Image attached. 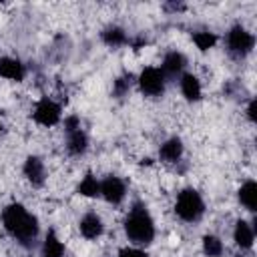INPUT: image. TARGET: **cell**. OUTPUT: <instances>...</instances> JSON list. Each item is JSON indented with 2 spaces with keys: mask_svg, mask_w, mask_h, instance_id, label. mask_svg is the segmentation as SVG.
I'll use <instances>...</instances> for the list:
<instances>
[{
  "mask_svg": "<svg viewBox=\"0 0 257 257\" xmlns=\"http://www.w3.org/2000/svg\"><path fill=\"white\" fill-rule=\"evenodd\" d=\"M0 223H2V227L6 231V235L10 239H14L20 247L32 249L38 243V237H40V221L22 203L12 201V203L4 205V209L0 213Z\"/></svg>",
  "mask_w": 257,
  "mask_h": 257,
  "instance_id": "cell-1",
  "label": "cell"
},
{
  "mask_svg": "<svg viewBox=\"0 0 257 257\" xmlns=\"http://www.w3.org/2000/svg\"><path fill=\"white\" fill-rule=\"evenodd\" d=\"M122 231L128 239L131 245L135 247H149L155 237H157V225H155V219L149 211V205L141 199L133 201L126 215H124V221H122Z\"/></svg>",
  "mask_w": 257,
  "mask_h": 257,
  "instance_id": "cell-2",
  "label": "cell"
},
{
  "mask_svg": "<svg viewBox=\"0 0 257 257\" xmlns=\"http://www.w3.org/2000/svg\"><path fill=\"white\" fill-rule=\"evenodd\" d=\"M207 205L203 195L195 189V187H185L177 193L175 199V215L177 219H181L187 225H197L203 217H205Z\"/></svg>",
  "mask_w": 257,
  "mask_h": 257,
  "instance_id": "cell-3",
  "label": "cell"
},
{
  "mask_svg": "<svg viewBox=\"0 0 257 257\" xmlns=\"http://www.w3.org/2000/svg\"><path fill=\"white\" fill-rule=\"evenodd\" d=\"M255 48V34L243 26L241 22H235L225 32V50L233 60H245Z\"/></svg>",
  "mask_w": 257,
  "mask_h": 257,
  "instance_id": "cell-4",
  "label": "cell"
},
{
  "mask_svg": "<svg viewBox=\"0 0 257 257\" xmlns=\"http://www.w3.org/2000/svg\"><path fill=\"white\" fill-rule=\"evenodd\" d=\"M88 135L82 128V120L76 114H68L64 118V147L70 157H84L88 151Z\"/></svg>",
  "mask_w": 257,
  "mask_h": 257,
  "instance_id": "cell-5",
  "label": "cell"
},
{
  "mask_svg": "<svg viewBox=\"0 0 257 257\" xmlns=\"http://www.w3.org/2000/svg\"><path fill=\"white\" fill-rule=\"evenodd\" d=\"M167 78L159 66H145L137 74V86L147 98H161L167 90Z\"/></svg>",
  "mask_w": 257,
  "mask_h": 257,
  "instance_id": "cell-6",
  "label": "cell"
},
{
  "mask_svg": "<svg viewBox=\"0 0 257 257\" xmlns=\"http://www.w3.org/2000/svg\"><path fill=\"white\" fill-rule=\"evenodd\" d=\"M30 116L38 126L50 128V126H56L62 120V106L52 96H40L34 102V108H32Z\"/></svg>",
  "mask_w": 257,
  "mask_h": 257,
  "instance_id": "cell-7",
  "label": "cell"
},
{
  "mask_svg": "<svg viewBox=\"0 0 257 257\" xmlns=\"http://www.w3.org/2000/svg\"><path fill=\"white\" fill-rule=\"evenodd\" d=\"M128 187L126 181L118 175H104L100 179V199H104L108 205H120L126 199Z\"/></svg>",
  "mask_w": 257,
  "mask_h": 257,
  "instance_id": "cell-8",
  "label": "cell"
},
{
  "mask_svg": "<svg viewBox=\"0 0 257 257\" xmlns=\"http://www.w3.org/2000/svg\"><path fill=\"white\" fill-rule=\"evenodd\" d=\"M22 175L28 181L30 187L40 189L44 187L46 179H48V171H46V163L40 155H28L22 163Z\"/></svg>",
  "mask_w": 257,
  "mask_h": 257,
  "instance_id": "cell-9",
  "label": "cell"
},
{
  "mask_svg": "<svg viewBox=\"0 0 257 257\" xmlns=\"http://www.w3.org/2000/svg\"><path fill=\"white\" fill-rule=\"evenodd\" d=\"M161 72L165 74L167 80H179V76L183 72H187V56L181 52V50H167L163 54V60H161Z\"/></svg>",
  "mask_w": 257,
  "mask_h": 257,
  "instance_id": "cell-10",
  "label": "cell"
},
{
  "mask_svg": "<svg viewBox=\"0 0 257 257\" xmlns=\"http://www.w3.org/2000/svg\"><path fill=\"white\" fill-rule=\"evenodd\" d=\"M78 233L86 239V241H96L102 237L104 233V221L96 211H86L80 219H78Z\"/></svg>",
  "mask_w": 257,
  "mask_h": 257,
  "instance_id": "cell-11",
  "label": "cell"
},
{
  "mask_svg": "<svg viewBox=\"0 0 257 257\" xmlns=\"http://www.w3.org/2000/svg\"><path fill=\"white\" fill-rule=\"evenodd\" d=\"M183 155H185V143L181 137H169L161 143L159 147V161L165 163V165H177L183 161Z\"/></svg>",
  "mask_w": 257,
  "mask_h": 257,
  "instance_id": "cell-12",
  "label": "cell"
},
{
  "mask_svg": "<svg viewBox=\"0 0 257 257\" xmlns=\"http://www.w3.org/2000/svg\"><path fill=\"white\" fill-rule=\"evenodd\" d=\"M233 241H235V245L243 253L245 251H251L253 245H255V225H253V221L237 219L235 221V227H233Z\"/></svg>",
  "mask_w": 257,
  "mask_h": 257,
  "instance_id": "cell-13",
  "label": "cell"
},
{
  "mask_svg": "<svg viewBox=\"0 0 257 257\" xmlns=\"http://www.w3.org/2000/svg\"><path fill=\"white\" fill-rule=\"evenodd\" d=\"M179 88L187 102H199L203 98V84L193 72H183L179 76Z\"/></svg>",
  "mask_w": 257,
  "mask_h": 257,
  "instance_id": "cell-14",
  "label": "cell"
},
{
  "mask_svg": "<svg viewBox=\"0 0 257 257\" xmlns=\"http://www.w3.org/2000/svg\"><path fill=\"white\" fill-rule=\"evenodd\" d=\"M0 78L22 82L26 78V64L16 56H0Z\"/></svg>",
  "mask_w": 257,
  "mask_h": 257,
  "instance_id": "cell-15",
  "label": "cell"
},
{
  "mask_svg": "<svg viewBox=\"0 0 257 257\" xmlns=\"http://www.w3.org/2000/svg\"><path fill=\"white\" fill-rule=\"evenodd\" d=\"M40 257H66V245L54 229H48L40 243Z\"/></svg>",
  "mask_w": 257,
  "mask_h": 257,
  "instance_id": "cell-16",
  "label": "cell"
},
{
  "mask_svg": "<svg viewBox=\"0 0 257 257\" xmlns=\"http://www.w3.org/2000/svg\"><path fill=\"white\" fill-rule=\"evenodd\" d=\"M100 40H102V44L108 46V48H122V46H128L131 36H128V32H126L122 26H118V24H108V26H104V28L100 30Z\"/></svg>",
  "mask_w": 257,
  "mask_h": 257,
  "instance_id": "cell-17",
  "label": "cell"
},
{
  "mask_svg": "<svg viewBox=\"0 0 257 257\" xmlns=\"http://www.w3.org/2000/svg\"><path fill=\"white\" fill-rule=\"evenodd\" d=\"M137 84V74L122 70L118 76H114L112 86H110V96L116 100H122L124 96H128V92L133 90V86Z\"/></svg>",
  "mask_w": 257,
  "mask_h": 257,
  "instance_id": "cell-18",
  "label": "cell"
},
{
  "mask_svg": "<svg viewBox=\"0 0 257 257\" xmlns=\"http://www.w3.org/2000/svg\"><path fill=\"white\" fill-rule=\"evenodd\" d=\"M237 201L249 213L257 211V183L253 179H247V181L241 183V187L237 191Z\"/></svg>",
  "mask_w": 257,
  "mask_h": 257,
  "instance_id": "cell-19",
  "label": "cell"
},
{
  "mask_svg": "<svg viewBox=\"0 0 257 257\" xmlns=\"http://www.w3.org/2000/svg\"><path fill=\"white\" fill-rule=\"evenodd\" d=\"M76 193H78L80 197H88V199L100 197V179H96V175L88 171V173L78 181Z\"/></svg>",
  "mask_w": 257,
  "mask_h": 257,
  "instance_id": "cell-20",
  "label": "cell"
},
{
  "mask_svg": "<svg viewBox=\"0 0 257 257\" xmlns=\"http://www.w3.org/2000/svg\"><path fill=\"white\" fill-rule=\"evenodd\" d=\"M201 249L205 253V257H223L225 253V243L219 235H213V233H207L203 235L201 239Z\"/></svg>",
  "mask_w": 257,
  "mask_h": 257,
  "instance_id": "cell-21",
  "label": "cell"
},
{
  "mask_svg": "<svg viewBox=\"0 0 257 257\" xmlns=\"http://www.w3.org/2000/svg\"><path fill=\"white\" fill-rule=\"evenodd\" d=\"M191 40H193V44H195L201 52H207V50L215 48V44L219 42V36H217V32H213V30H195V32L191 34Z\"/></svg>",
  "mask_w": 257,
  "mask_h": 257,
  "instance_id": "cell-22",
  "label": "cell"
},
{
  "mask_svg": "<svg viewBox=\"0 0 257 257\" xmlns=\"http://www.w3.org/2000/svg\"><path fill=\"white\" fill-rule=\"evenodd\" d=\"M116 257H149V253L143 247H135V245H124L118 249Z\"/></svg>",
  "mask_w": 257,
  "mask_h": 257,
  "instance_id": "cell-23",
  "label": "cell"
},
{
  "mask_svg": "<svg viewBox=\"0 0 257 257\" xmlns=\"http://www.w3.org/2000/svg\"><path fill=\"white\" fill-rule=\"evenodd\" d=\"M245 116H247V120H249L251 124H255V122H257V100H255V96H251V98L247 100Z\"/></svg>",
  "mask_w": 257,
  "mask_h": 257,
  "instance_id": "cell-24",
  "label": "cell"
},
{
  "mask_svg": "<svg viewBox=\"0 0 257 257\" xmlns=\"http://www.w3.org/2000/svg\"><path fill=\"white\" fill-rule=\"evenodd\" d=\"M239 92H243V86L237 80H229V82L223 84V94L225 96H237Z\"/></svg>",
  "mask_w": 257,
  "mask_h": 257,
  "instance_id": "cell-25",
  "label": "cell"
},
{
  "mask_svg": "<svg viewBox=\"0 0 257 257\" xmlns=\"http://www.w3.org/2000/svg\"><path fill=\"white\" fill-rule=\"evenodd\" d=\"M187 6H185V2H165L163 4V10L165 12H169V14H177V12H183Z\"/></svg>",
  "mask_w": 257,
  "mask_h": 257,
  "instance_id": "cell-26",
  "label": "cell"
},
{
  "mask_svg": "<svg viewBox=\"0 0 257 257\" xmlns=\"http://www.w3.org/2000/svg\"><path fill=\"white\" fill-rule=\"evenodd\" d=\"M2 135H4V122H2V118H0V139H2Z\"/></svg>",
  "mask_w": 257,
  "mask_h": 257,
  "instance_id": "cell-27",
  "label": "cell"
},
{
  "mask_svg": "<svg viewBox=\"0 0 257 257\" xmlns=\"http://www.w3.org/2000/svg\"><path fill=\"white\" fill-rule=\"evenodd\" d=\"M235 257H247V255H245V253H243V251H241V253H237V255H235Z\"/></svg>",
  "mask_w": 257,
  "mask_h": 257,
  "instance_id": "cell-28",
  "label": "cell"
}]
</instances>
